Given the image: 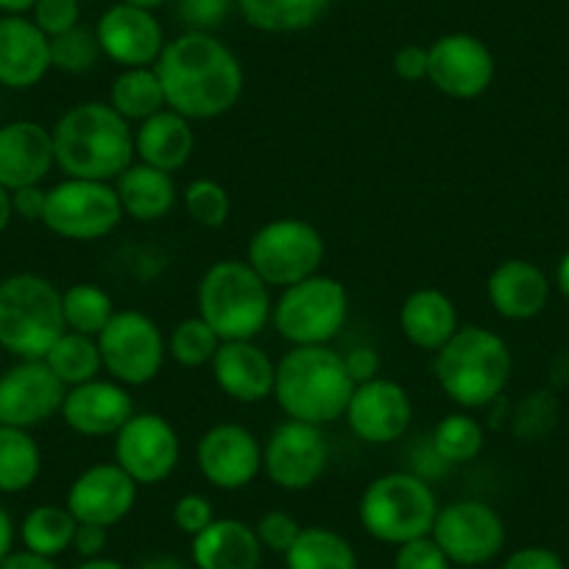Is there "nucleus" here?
I'll return each mask as SVG.
<instances>
[{"mask_svg": "<svg viewBox=\"0 0 569 569\" xmlns=\"http://www.w3.org/2000/svg\"><path fill=\"white\" fill-rule=\"evenodd\" d=\"M154 70L168 109L188 120H216L232 112L246 87L243 64L232 48L204 31H184L168 42Z\"/></svg>", "mask_w": 569, "mask_h": 569, "instance_id": "1", "label": "nucleus"}, {"mask_svg": "<svg viewBox=\"0 0 569 569\" xmlns=\"http://www.w3.org/2000/svg\"><path fill=\"white\" fill-rule=\"evenodd\" d=\"M51 134L57 168L70 179L114 182L137 160L134 129L103 101L70 107Z\"/></svg>", "mask_w": 569, "mask_h": 569, "instance_id": "2", "label": "nucleus"}, {"mask_svg": "<svg viewBox=\"0 0 569 569\" xmlns=\"http://www.w3.org/2000/svg\"><path fill=\"white\" fill-rule=\"evenodd\" d=\"M352 391L343 355L330 347H291L277 363L273 399L288 419L332 425L343 419Z\"/></svg>", "mask_w": 569, "mask_h": 569, "instance_id": "3", "label": "nucleus"}, {"mask_svg": "<svg viewBox=\"0 0 569 569\" xmlns=\"http://www.w3.org/2000/svg\"><path fill=\"white\" fill-rule=\"evenodd\" d=\"M436 380L441 391L463 410H478L502 397L513 371L506 338L486 327H458L456 336L436 352Z\"/></svg>", "mask_w": 569, "mask_h": 569, "instance_id": "4", "label": "nucleus"}, {"mask_svg": "<svg viewBox=\"0 0 569 569\" xmlns=\"http://www.w3.org/2000/svg\"><path fill=\"white\" fill-rule=\"evenodd\" d=\"M199 316L221 341H254L271 321V288L246 260H218L196 293Z\"/></svg>", "mask_w": 569, "mask_h": 569, "instance_id": "5", "label": "nucleus"}, {"mask_svg": "<svg viewBox=\"0 0 569 569\" xmlns=\"http://www.w3.org/2000/svg\"><path fill=\"white\" fill-rule=\"evenodd\" d=\"M68 330L62 291L40 273L0 279V349L18 360H42Z\"/></svg>", "mask_w": 569, "mask_h": 569, "instance_id": "6", "label": "nucleus"}, {"mask_svg": "<svg viewBox=\"0 0 569 569\" xmlns=\"http://www.w3.org/2000/svg\"><path fill=\"white\" fill-rule=\"evenodd\" d=\"M439 508L436 491L425 478L413 472H388L366 486L358 517L371 539L399 547L430 536Z\"/></svg>", "mask_w": 569, "mask_h": 569, "instance_id": "7", "label": "nucleus"}, {"mask_svg": "<svg viewBox=\"0 0 569 569\" xmlns=\"http://www.w3.org/2000/svg\"><path fill=\"white\" fill-rule=\"evenodd\" d=\"M349 319V293L341 279L316 277L282 288L273 302L271 325L291 347H330Z\"/></svg>", "mask_w": 569, "mask_h": 569, "instance_id": "8", "label": "nucleus"}, {"mask_svg": "<svg viewBox=\"0 0 569 569\" xmlns=\"http://www.w3.org/2000/svg\"><path fill=\"white\" fill-rule=\"evenodd\" d=\"M327 257V243L313 223L302 218H273L249 240L246 262L268 288H291L316 277Z\"/></svg>", "mask_w": 569, "mask_h": 569, "instance_id": "9", "label": "nucleus"}, {"mask_svg": "<svg viewBox=\"0 0 569 569\" xmlns=\"http://www.w3.org/2000/svg\"><path fill=\"white\" fill-rule=\"evenodd\" d=\"M96 341L109 380L126 388L149 386L166 366V336L160 325L140 310H118Z\"/></svg>", "mask_w": 569, "mask_h": 569, "instance_id": "10", "label": "nucleus"}, {"mask_svg": "<svg viewBox=\"0 0 569 569\" xmlns=\"http://www.w3.org/2000/svg\"><path fill=\"white\" fill-rule=\"evenodd\" d=\"M120 221H123V207L112 182L64 177L48 190L42 223L59 238L90 243L112 234Z\"/></svg>", "mask_w": 569, "mask_h": 569, "instance_id": "11", "label": "nucleus"}, {"mask_svg": "<svg viewBox=\"0 0 569 569\" xmlns=\"http://www.w3.org/2000/svg\"><path fill=\"white\" fill-rule=\"evenodd\" d=\"M430 536L445 550L452 567L472 569L500 556L508 530L500 513L489 502L456 500L439 508Z\"/></svg>", "mask_w": 569, "mask_h": 569, "instance_id": "12", "label": "nucleus"}, {"mask_svg": "<svg viewBox=\"0 0 569 569\" xmlns=\"http://www.w3.org/2000/svg\"><path fill=\"white\" fill-rule=\"evenodd\" d=\"M330 467V441L325 427L288 419L262 447V472L277 489L308 491Z\"/></svg>", "mask_w": 569, "mask_h": 569, "instance_id": "13", "label": "nucleus"}, {"mask_svg": "<svg viewBox=\"0 0 569 569\" xmlns=\"http://www.w3.org/2000/svg\"><path fill=\"white\" fill-rule=\"evenodd\" d=\"M182 458L177 427L162 413H134L114 433V463L137 486H157L171 478Z\"/></svg>", "mask_w": 569, "mask_h": 569, "instance_id": "14", "label": "nucleus"}, {"mask_svg": "<svg viewBox=\"0 0 569 569\" xmlns=\"http://www.w3.org/2000/svg\"><path fill=\"white\" fill-rule=\"evenodd\" d=\"M495 53L475 34L452 31L427 46V81L447 98H480L495 81Z\"/></svg>", "mask_w": 569, "mask_h": 569, "instance_id": "15", "label": "nucleus"}, {"mask_svg": "<svg viewBox=\"0 0 569 569\" xmlns=\"http://www.w3.org/2000/svg\"><path fill=\"white\" fill-rule=\"evenodd\" d=\"M64 393L46 360H18L0 375V425L34 430L62 410Z\"/></svg>", "mask_w": 569, "mask_h": 569, "instance_id": "16", "label": "nucleus"}, {"mask_svg": "<svg viewBox=\"0 0 569 569\" xmlns=\"http://www.w3.org/2000/svg\"><path fill=\"white\" fill-rule=\"evenodd\" d=\"M196 461L207 483L221 491H240L262 472V445L249 427L221 421L201 436Z\"/></svg>", "mask_w": 569, "mask_h": 569, "instance_id": "17", "label": "nucleus"}, {"mask_svg": "<svg viewBox=\"0 0 569 569\" xmlns=\"http://www.w3.org/2000/svg\"><path fill=\"white\" fill-rule=\"evenodd\" d=\"M343 419H347L349 430L366 445H393L408 433L410 419H413V402L397 380L375 377V380L355 386Z\"/></svg>", "mask_w": 569, "mask_h": 569, "instance_id": "18", "label": "nucleus"}, {"mask_svg": "<svg viewBox=\"0 0 569 569\" xmlns=\"http://www.w3.org/2000/svg\"><path fill=\"white\" fill-rule=\"evenodd\" d=\"M103 57L118 68H154L166 51V29L154 12L129 3H114L101 14L96 26Z\"/></svg>", "mask_w": 569, "mask_h": 569, "instance_id": "19", "label": "nucleus"}, {"mask_svg": "<svg viewBox=\"0 0 569 569\" xmlns=\"http://www.w3.org/2000/svg\"><path fill=\"white\" fill-rule=\"evenodd\" d=\"M137 489L140 486L114 461L92 463L70 483L64 506L73 513L76 522L114 528L134 511Z\"/></svg>", "mask_w": 569, "mask_h": 569, "instance_id": "20", "label": "nucleus"}, {"mask_svg": "<svg viewBox=\"0 0 569 569\" xmlns=\"http://www.w3.org/2000/svg\"><path fill=\"white\" fill-rule=\"evenodd\" d=\"M59 413L73 433L84 439H107L118 433L137 410L129 388L96 377V380L68 388Z\"/></svg>", "mask_w": 569, "mask_h": 569, "instance_id": "21", "label": "nucleus"}, {"mask_svg": "<svg viewBox=\"0 0 569 569\" xmlns=\"http://www.w3.org/2000/svg\"><path fill=\"white\" fill-rule=\"evenodd\" d=\"M57 166L53 134L37 120H12L0 126V184L9 190L42 184Z\"/></svg>", "mask_w": 569, "mask_h": 569, "instance_id": "22", "label": "nucleus"}, {"mask_svg": "<svg viewBox=\"0 0 569 569\" xmlns=\"http://www.w3.org/2000/svg\"><path fill=\"white\" fill-rule=\"evenodd\" d=\"M51 40L26 14L0 18V87L31 90L51 70Z\"/></svg>", "mask_w": 569, "mask_h": 569, "instance_id": "23", "label": "nucleus"}, {"mask_svg": "<svg viewBox=\"0 0 569 569\" xmlns=\"http://www.w3.org/2000/svg\"><path fill=\"white\" fill-rule=\"evenodd\" d=\"M216 386L240 405H257L273 397L277 363L254 341H221L212 358Z\"/></svg>", "mask_w": 569, "mask_h": 569, "instance_id": "24", "label": "nucleus"}, {"mask_svg": "<svg viewBox=\"0 0 569 569\" xmlns=\"http://www.w3.org/2000/svg\"><path fill=\"white\" fill-rule=\"evenodd\" d=\"M550 291L552 284L547 273L536 262L519 260V257L500 262L486 282V297L491 308L500 319L508 321H530L545 313Z\"/></svg>", "mask_w": 569, "mask_h": 569, "instance_id": "25", "label": "nucleus"}, {"mask_svg": "<svg viewBox=\"0 0 569 569\" xmlns=\"http://www.w3.org/2000/svg\"><path fill=\"white\" fill-rule=\"evenodd\" d=\"M196 151L193 120L173 109L151 114L149 120L137 123L134 154L142 166L160 168L166 173L182 171Z\"/></svg>", "mask_w": 569, "mask_h": 569, "instance_id": "26", "label": "nucleus"}, {"mask_svg": "<svg viewBox=\"0 0 569 569\" xmlns=\"http://www.w3.org/2000/svg\"><path fill=\"white\" fill-rule=\"evenodd\" d=\"M196 569H260L262 545L240 519H216L190 541Z\"/></svg>", "mask_w": 569, "mask_h": 569, "instance_id": "27", "label": "nucleus"}, {"mask_svg": "<svg viewBox=\"0 0 569 569\" xmlns=\"http://www.w3.org/2000/svg\"><path fill=\"white\" fill-rule=\"evenodd\" d=\"M399 327L413 347L439 352L458 332V308L439 288H419L408 293L399 308Z\"/></svg>", "mask_w": 569, "mask_h": 569, "instance_id": "28", "label": "nucleus"}, {"mask_svg": "<svg viewBox=\"0 0 569 569\" xmlns=\"http://www.w3.org/2000/svg\"><path fill=\"white\" fill-rule=\"evenodd\" d=\"M114 193L123 207V216L140 223L162 221V218L171 216L179 201L173 173L142 166V162H134L114 179Z\"/></svg>", "mask_w": 569, "mask_h": 569, "instance_id": "29", "label": "nucleus"}, {"mask_svg": "<svg viewBox=\"0 0 569 569\" xmlns=\"http://www.w3.org/2000/svg\"><path fill=\"white\" fill-rule=\"evenodd\" d=\"M251 29L262 34H299L319 23L330 0H234Z\"/></svg>", "mask_w": 569, "mask_h": 569, "instance_id": "30", "label": "nucleus"}, {"mask_svg": "<svg viewBox=\"0 0 569 569\" xmlns=\"http://www.w3.org/2000/svg\"><path fill=\"white\" fill-rule=\"evenodd\" d=\"M109 107L129 123H142L151 114L168 109L166 90L154 68L120 70L109 90Z\"/></svg>", "mask_w": 569, "mask_h": 569, "instance_id": "31", "label": "nucleus"}, {"mask_svg": "<svg viewBox=\"0 0 569 569\" xmlns=\"http://www.w3.org/2000/svg\"><path fill=\"white\" fill-rule=\"evenodd\" d=\"M288 569H358L352 541L332 528H302L293 547L284 552Z\"/></svg>", "mask_w": 569, "mask_h": 569, "instance_id": "32", "label": "nucleus"}, {"mask_svg": "<svg viewBox=\"0 0 569 569\" xmlns=\"http://www.w3.org/2000/svg\"><path fill=\"white\" fill-rule=\"evenodd\" d=\"M42 472V452L31 430L0 425V491L20 495L37 483Z\"/></svg>", "mask_w": 569, "mask_h": 569, "instance_id": "33", "label": "nucleus"}, {"mask_svg": "<svg viewBox=\"0 0 569 569\" xmlns=\"http://www.w3.org/2000/svg\"><path fill=\"white\" fill-rule=\"evenodd\" d=\"M79 522L68 506H37L26 513L23 525H20V539L23 547L40 556L57 558L62 552L73 550V536Z\"/></svg>", "mask_w": 569, "mask_h": 569, "instance_id": "34", "label": "nucleus"}, {"mask_svg": "<svg viewBox=\"0 0 569 569\" xmlns=\"http://www.w3.org/2000/svg\"><path fill=\"white\" fill-rule=\"evenodd\" d=\"M42 360H46L48 369L59 377V382H62L64 388L96 380L103 371L101 349H98L96 338L70 330H64L62 336L57 338V343L48 349V355Z\"/></svg>", "mask_w": 569, "mask_h": 569, "instance_id": "35", "label": "nucleus"}, {"mask_svg": "<svg viewBox=\"0 0 569 569\" xmlns=\"http://www.w3.org/2000/svg\"><path fill=\"white\" fill-rule=\"evenodd\" d=\"M114 313L118 310H114L112 297L103 291L101 284L76 282L68 291H62V316L70 332L98 338Z\"/></svg>", "mask_w": 569, "mask_h": 569, "instance_id": "36", "label": "nucleus"}, {"mask_svg": "<svg viewBox=\"0 0 569 569\" xmlns=\"http://www.w3.org/2000/svg\"><path fill=\"white\" fill-rule=\"evenodd\" d=\"M430 445L439 461L445 463H469L483 452L486 445V430L475 416L467 410L445 416L439 425L433 427Z\"/></svg>", "mask_w": 569, "mask_h": 569, "instance_id": "37", "label": "nucleus"}, {"mask_svg": "<svg viewBox=\"0 0 569 569\" xmlns=\"http://www.w3.org/2000/svg\"><path fill=\"white\" fill-rule=\"evenodd\" d=\"M218 347H221V338L201 316L182 319L168 336V355L184 369H201V366L212 363Z\"/></svg>", "mask_w": 569, "mask_h": 569, "instance_id": "38", "label": "nucleus"}, {"mask_svg": "<svg viewBox=\"0 0 569 569\" xmlns=\"http://www.w3.org/2000/svg\"><path fill=\"white\" fill-rule=\"evenodd\" d=\"M182 204L190 221L204 229H221L232 216V199H229L227 188L218 184L216 179H193L184 188Z\"/></svg>", "mask_w": 569, "mask_h": 569, "instance_id": "39", "label": "nucleus"}, {"mask_svg": "<svg viewBox=\"0 0 569 569\" xmlns=\"http://www.w3.org/2000/svg\"><path fill=\"white\" fill-rule=\"evenodd\" d=\"M103 57L101 42L96 29L76 26L68 34H59L51 40V64L62 73H87Z\"/></svg>", "mask_w": 569, "mask_h": 569, "instance_id": "40", "label": "nucleus"}, {"mask_svg": "<svg viewBox=\"0 0 569 569\" xmlns=\"http://www.w3.org/2000/svg\"><path fill=\"white\" fill-rule=\"evenodd\" d=\"M556 399L550 391H533L522 399V405L517 408V421H513V430L522 439H539L556 425Z\"/></svg>", "mask_w": 569, "mask_h": 569, "instance_id": "41", "label": "nucleus"}, {"mask_svg": "<svg viewBox=\"0 0 569 569\" xmlns=\"http://www.w3.org/2000/svg\"><path fill=\"white\" fill-rule=\"evenodd\" d=\"M254 533H257V539H260L262 550L284 556V552L293 547V541L299 539V533H302V525L297 522V517H293V513L273 508V511L262 513V517L257 519Z\"/></svg>", "mask_w": 569, "mask_h": 569, "instance_id": "42", "label": "nucleus"}, {"mask_svg": "<svg viewBox=\"0 0 569 569\" xmlns=\"http://www.w3.org/2000/svg\"><path fill=\"white\" fill-rule=\"evenodd\" d=\"M234 7V0H177V18L188 31L212 34L218 26L227 23Z\"/></svg>", "mask_w": 569, "mask_h": 569, "instance_id": "43", "label": "nucleus"}, {"mask_svg": "<svg viewBox=\"0 0 569 569\" xmlns=\"http://www.w3.org/2000/svg\"><path fill=\"white\" fill-rule=\"evenodd\" d=\"M31 20L48 40L68 34L70 29L81 26V0H40L31 9Z\"/></svg>", "mask_w": 569, "mask_h": 569, "instance_id": "44", "label": "nucleus"}, {"mask_svg": "<svg viewBox=\"0 0 569 569\" xmlns=\"http://www.w3.org/2000/svg\"><path fill=\"white\" fill-rule=\"evenodd\" d=\"M393 569H452V563L445 550L436 545L433 536H421V539L405 541L397 547Z\"/></svg>", "mask_w": 569, "mask_h": 569, "instance_id": "45", "label": "nucleus"}, {"mask_svg": "<svg viewBox=\"0 0 569 569\" xmlns=\"http://www.w3.org/2000/svg\"><path fill=\"white\" fill-rule=\"evenodd\" d=\"M171 517H173V525H177L184 536L193 539V536H199L201 530L210 528V525L216 522V508H212V502L207 500L204 495L190 491V495L179 497Z\"/></svg>", "mask_w": 569, "mask_h": 569, "instance_id": "46", "label": "nucleus"}, {"mask_svg": "<svg viewBox=\"0 0 569 569\" xmlns=\"http://www.w3.org/2000/svg\"><path fill=\"white\" fill-rule=\"evenodd\" d=\"M500 569H567V563L550 547H519Z\"/></svg>", "mask_w": 569, "mask_h": 569, "instance_id": "47", "label": "nucleus"}, {"mask_svg": "<svg viewBox=\"0 0 569 569\" xmlns=\"http://www.w3.org/2000/svg\"><path fill=\"white\" fill-rule=\"evenodd\" d=\"M393 73L399 76L402 81H427V46H402L397 53H393L391 62Z\"/></svg>", "mask_w": 569, "mask_h": 569, "instance_id": "48", "label": "nucleus"}, {"mask_svg": "<svg viewBox=\"0 0 569 569\" xmlns=\"http://www.w3.org/2000/svg\"><path fill=\"white\" fill-rule=\"evenodd\" d=\"M343 363H347V371L355 380V386L380 377V355L371 347H355L352 352L343 355Z\"/></svg>", "mask_w": 569, "mask_h": 569, "instance_id": "49", "label": "nucleus"}, {"mask_svg": "<svg viewBox=\"0 0 569 569\" xmlns=\"http://www.w3.org/2000/svg\"><path fill=\"white\" fill-rule=\"evenodd\" d=\"M107 545H109V528L79 522V528H76V536H73V550L79 552L81 561L101 558L103 550H107Z\"/></svg>", "mask_w": 569, "mask_h": 569, "instance_id": "50", "label": "nucleus"}, {"mask_svg": "<svg viewBox=\"0 0 569 569\" xmlns=\"http://www.w3.org/2000/svg\"><path fill=\"white\" fill-rule=\"evenodd\" d=\"M46 199L48 190H42L40 184L12 190L14 216L23 218V221H42V216H46Z\"/></svg>", "mask_w": 569, "mask_h": 569, "instance_id": "51", "label": "nucleus"}, {"mask_svg": "<svg viewBox=\"0 0 569 569\" xmlns=\"http://www.w3.org/2000/svg\"><path fill=\"white\" fill-rule=\"evenodd\" d=\"M0 569H62L57 563V558H48L40 556V552H31V550H18V552H9L3 561H0Z\"/></svg>", "mask_w": 569, "mask_h": 569, "instance_id": "52", "label": "nucleus"}, {"mask_svg": "<svg viewBox=\"0 0 569 569\" xmlns=\"http://www.w3.org/2000/svg\"><path fill=\"white\" fill-rule=\"evenodd\" d=\"M12 545H14V522L12 517H9L7 508L0 506V561L12 552Z\"/></svg>", "mask_w": 569, "mask_h": 569, "instance_id": "53", "label": "nucleus"}, {"mask_svg": "<svg viewBox=\"0 0 569 569\" xmlns=\"http://www.w3.org/2000/svg\"><path fill=\"white\" fill-rule=\"evenodd\" d=\"M14 218V207H12V190L3 188L0 184V234L7 232L9 223H12Z\"/></svg>", "mask_w": 569, "mask_h": 569, "instance_id": "54", "label": "nucleus"}, {"mask_svg": "<svg viewBox=\"0 0 569 569\" xmlns=\"http://www.w3.org/2000/svg\"><path fill=\"white\" fill-rule=\"evenodd\" d=\"M556 288H558V291H561V297L569 302V251H563V257H561V260H558Z\"/></svg>", "mask_w": 569, "mask_h": 569, "instance_id": "55", "label": "nucleus"}, {"mask_svg": "<svg viewBox=\"0 0 569 569\" xmlns=\"http://www.w3.org/2000/svg\"><path fill=\"white\" fill-rule=\"evenodd\" d=\"M40 0H0V12L3 14H31V9Z\"/></svg>", "mask_w": 569, "mask_h": 569, "instance_id": "56", "label": "nucleus"}, {"mask_svg": "<svg viewBox=\"0 0 569 569\" xmlns=\"http://www.w3.org/2000/svg\"><path fill=\"white\" fill-rule=\"evenodd\" d=\"M140 569H184V563L173 556H154L149 561H142Z\"/></svg>", "mask_w": 569, "mask_h": 569, "instance_id": "57", "label": "nucleus"}, {"mask_svg": "<svg viewBox=\"0 0 569 569\" xmlns=\"http://www.w3.org/2000/svg\"><path fill=\"white\" fill-rule=\"evenodd\" d=\"M76 569H126V567L120 561H114V558L101 556V558H90V561H81Z\"/></svg>", "mask_w": 569, "mask_h": 569, "instance_id": "58", "label": "nucleus"}, {"mask_svg": "<svg viewBox=\"0 0 569 569\" xmlns=\"http://www.w3.org/2000/svg\"><path fill=\"white\" fill-rule=\"evenodd\" d=\"M129 7H140V9H149V12H157V9L168 7L171 0H123Z\"/></svg>", "mask_w": 569, "mask_h": 569, "instance_id": "59", "label": "nucleus"}]
</instances>
